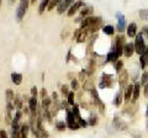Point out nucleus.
Returning a JSON list of instances; mask_svg holds the SVG:
<instances>
[{
    "mask_svg": "<svg viewBox=\"0 0 148 138\" xmlns=\"http://www.w3.org/2000/svg\"><path fill=\"white\" fill-rule=\"evenodd\" d=\"M141 85H145L148 83V72L147 70H143L142 74H141Z\"/></svg>",
    "mask_w": 148,
    "mask_h": 138,
    "instance_id": "nucleus-34",
    "label": "nucleus"
},
{
    "mask_svg": "<svg viewBox=\"0 0 148 138\" xmlns=\"http://www.w3.org/2000/svg\"><path fill=\"white\" fill-rule=\"evenodd\" d=\"M67 122H64V121H57L56 122V128H57L58 131H61V132H63V131H66L67 130Z\"/></svg>",
    "mask_w": 148,
    "mask_h": 138,
    "instance_id": "nucleus-26",
    "label": "nucleus"
},
{
    "mask_svg": "<svg viewBox=\"0 0 148 138\" xmlns=\"http://www.w3.org/2000/svg\"><path fill=\"white\" fill-rule=\"evenodd\" d=\"M133 53H136V51H135V43H132V42L125 43V46H123V56L130 58V57L133 56Z\"/></svg>",
    "mask_w": 148,
    "mask_h": 138,
    "instance_id": "nucleus-7",
    "label": "nucleus"
},
{
    "mask_svg": "<svg viewBox=\"0 0 148 138\" xmlns=\"http://www.w3.org/2000/svg\"><path fill=\"white\" fill-rule=\"evenodd\" d=\"M116 19H117V26H116V30L120 32V33H122L123 30H126V17L122 12L117 11L116 12Z\"/></svg>",
    "mask_w": 148,
    "mask_h": 138,
    "instance_id": "nucleus-3",
    "label": "nucleus"
},
{
    "mask_svg": "<svg viewBox=\"0 0 148 138\" xmlns=\"http://www.w3.org/2000/svg\"><path fill=\"white\" fill-rule=\"evenodd\" d=\"M68 9H69V5L66 3V0H63V1L57 6V12L58 14H63L64 11H67Z\"/></svg>",
    "mask_w": 148,
    "mask_h": 138,
    "instance_id": "nucleus-22",
    "label": "nucleus"
},
{
    "mask_svg": "<svg viewBox=\"0 0 148 138\" xmlns=\"http://www.w3.org/2000/svg\"><path fill=\"white\" fill-rule=\"evenodd\" d=\"M67 101H68V104L71 105V106H73V105L75 104V93H74V91H71V93L68 94Z\"/></svg>",
    "mask_w": 148,
    "mask_h": 138,
    "instance_id": "nucleus-28",
    "label": "nucleus"
},
{
    "mask_svg": "<svg viewBox=\"0 0 148 138\" xmlns=\"http://www.w3.org/2000/svg\"><path fill=\"white\" fill-rule=\"evenodd\" d=\"M86 36H88V31L85 29H82L80 33H79V36H78V38H77V42L78 43H84V41L86 40Z\"/></svg>",
    "mask_w": 148,
    "mask_h": 138,
    "instance_id": "nucleus-20",
    "label": "nucleus"
},
{
    "mask_svg": "<svg viewBox=\"0 0 148 138\" xmlns=\"http://www.w3.org/2000/svg\"><path fill=\"white\" fill-rule=\"evenodd\" d=\"M72 111H73V113H74V116L77 117V120H80V118H82V115H80V109H79V105H78V104H74V105H73Z\"/></svg>",
    "mask_w": 148,
    "mask_h": 138,
    "instance_id": "nucleus-27",
    "label": "nucleus"
},
{
    "mask_svg": "<svg viewBox=\"0 0 148 138\" xmlns=\"http://www.w3.org/2000/svg\"><path fill=\"white\" fill-rule=\"evenodd\" d=\"M71 89L73 91H77L78 89H79V80H78V79H72V81H71Z\"/></svg>",
    "mask_w": 148,
    "mask_h": 138,
    "instance_id": "nucleus-35",
    "label": "nucleus"
},
{
    "mask_svg": "<svg viewBox=\"0 0 148 138\" xmlns=\"http://www.w3.org/2000/svg\"><path fill=\"white\" fill-rule=\"evenodd\" d=\"M61 93L63 94V96H68V94L71 93V91H69V86L68 85H62L61 86Z\"/></svg>",
    "mask_w": 148,
    "mask_h": 138,
    "instance_id": "nucleus-37",
    "label": "nucleus"
},
{
    "mask_svg": "<svg viewBox=\"0 0 148 138\" xmlns=\"http://www.w3.org/2000/svg\"><path fill=\"white\" fill-rule=\"evenodd\" d=\"M86 72L85 70H82V72H79V74H78V80H80V81H83L84 83L85 80H86Z\"/></svg>",
    "mask_w": 148,
    "mask_h": 138,
    "instance_id": "nucleus-36",
    "label": "nucleus"
},
{
    "mask_svg": "<svg viewBox=\"0 0 148 138\" xmlns=\"http://www.w3.org/2000/svg\"><path fill=\"white\" fill-rule=\"evenodd\" d=\"M66 3L68 4V5H69V8H71V6L73 5V4L75 3V0H66Z\"/></svg>",
    "mask_w": 148,
    "mask_h": 138,
    "instance_id": "nucleus-44",
    "label": "nucleus"
},
{
    "mask_svg": "<svg viewBox=\"0 0 148 138\" xmlns=\"http://www.w3.org/2000/svg\"><path fill=\"white\" fill-rule=\"evenodd\" d=\"M94 89H95L94 81L86 79V80L84 81V84H83V90H85V91H91V90H94Z\"/></svg>",
    "mask_w": 148,
    "mask_h": 138,
    "instance_id": "nucleus-17",
    "label": "nucleus"
},
{
    "mask_svg": "<svg viewBox=\"0 0 148 138\" xmlns=\"http://www.w3.org/2000/svg\"><path fill=\"white\" fill-rule=\"evenodd\" d=\"M63 1V0H51V3H49V5H48V11H52L53 9L56 8V6H58L59 4H61Z\"/></svg>",
    "mask_w": 148,
    "mask_h": 138,
    "instance_id": "nucleus-30",
    "label": "nucleus"
},
{
    "mask_svg": "<svg viewBox=\"0 0 148 138\" xmlns=\"http://www.w3.org/2000/svg\"><path fill=\"white\" fill-rule=\"evenodd\" d=\"M147 131H148V120H147Z\"/></svg>",
    "mask_w": 148,
    "mask_h": 138,
    "instance_id": "nucleus-48",
    "label": "nucleus"
},
{
    "mask_svg": "<svg viewBox=\"0 0 148 138\" xmlns=\"http://www.w3.org/2000/svg\"><path fill=\"white\" fill-rule=\"evenodd\" d=\"M135 51L138 56L145 53V51L147 49V44H146V40H145V36H143L142 32H138L135 37Z\"/></svg>",
    "mask_w": 148,
    "mask_h": 138,
    "instance_id": "nucleus-1",
    "label": "nucleus"
},
{
    "mask_svg": "<svg viewBox=\"0 0 148 138\" xmlns=\"http://www.w3.org/2000/svg\"><path fill=\"white\" fill-rule=\"evenodd\" d=\"M40 96L42 99H45V98H47V90H46L45 88H42V90H41V94H40Z\"/></svg>",
    "mask_w": 148,
    "mask_h": 138,
    "instance_id": "nucleus-41",
    "label": "nucleus"
},
{
    "mask_svg": "<svg viewBox=\"0 0 148 138\" xmlns=\"http://www.w3.org/2000/svg\"><path fill=\"white\" fill-rule=\"evenodd\" d=\"M138 15H140L141 20H145V21H148V9H142L138 12Z\"/></svg>",
    "mask_w": 148,
    "mask_h": 138,
    "instance_id": "nucleus-33",
    "label": "nucleus"
},
{
    "mask_svg": "<svg viewBox=\"0 0 148 138\" xmlns=\"http://www.w3.org/2000/svg\"><path fill=\"white\" fill-rule=\"evenodd\" d=\"M30 126L29 125H21V130H20V135H21V138H29V132H30Z\"/></svg>",
    "mask_w": 148,
    "mask_h": 138,
    "instance_id": "nucleus-16",
    "label": "nucleus"
},
{
    "mask_svg": "<svg viewBox=\"0 0 148 138\" xmlns=\"http://www.w3.org/2000/svg\"><path fill=\"white\" fill-rule=\"evenodd\" d=\"M122 90L123 89H121L119 91V93L116 94V96H115V100H114V104L116 105V106L119 107V106H121V104H122V101H123V95H122Z\"/></svg>",
    "mask_w": 148,
    "mask_h": 138,
    "instance_id": "nucleus-18",
    "label": "nucleus"
},
{
    "mask_svg": "<svg viewBox=\"0 0 148 138\" xmlns=\"http://www.w3.org/2000/svg\"><path fill=\"white\" fill-rule=\"evenodd\" d=\"M51 104H52V98H45V99H42V107H43V110H47L51 106Z\"/></svg>",
    "mask_w": 148,
    "mask_h": 138,
    "instance_id": "nucleus-32",
    "label": "nucleus"
},
{
    "mask_svg": "<svg viewBox=\"0 0 148 138\" xmlns=\"http://www.w3.org/2000/svg\"><path fill=\"white\" fill-rule=\"evenodd\" d=\"M141 32L143 33V36H145V38H146V40H148V25H147V26H143Z\"/></svg>",
    "mask_w": 148,
    "mask_h": 138,
    "instance_id": "nucleus-39",
    "label": "nucleus"
},
{
    "mask_svg": "<svg viewBox=\"0 0 148 138\" xmlns=\"http://www.w3.org/2000/svg\"><path fill=\"white\" fill-rule=\"evenodd\" d=\"M57 98H58V94H57V93H56V91H54V93L52 94V100L57 101Z\"/></svg>",
    "mask_w": 148,
    "mask_h": 138,
    "instance_id": "nucleus-45",
    "label": "nucleus"
},
{
    "mask_svg": "<svg viewBox=\"0 0 148 138\" xmlns=\"http://www.w3.org/2000/svg\"><path fill=\"white\" fill-rule=\"evenodd\" d=\"M101 30H103L104 35H106V36H112V35H115V31H116L112 25H105Z\"/></svg>",
    "mask_w": 148,
    "mask_h": 138,
    "instance_id": "nucleus-15",
    "label": "nucleus"
},
{
    "mask_svg": "<svg viewBox=\"0 0 148 138\" xmlns=\"http://www.w3.org/2000/svg\"><path fill=\"white\" fill-rule=\"evenodd\" d=\"M29 107L31 110V112H36L37 110V99L34 98V96H31L29 99Z\"/></svg>",
    "mask_w": 148,
    "mask_h": 138,
    "instance_id": "nucleus-19",
    "label": "nucleus"
},
{
    "mask_svg": "<svg viewBox=\"0 0 148 138\" xmlns=\"http://www.w3.org/2000/svg\"><path fill=\"white\" fill-rule=\"evenodd\" d=\"M84 6V1H82V0H78V1H75L73 4V5L68 9V11H67V15L71 17V16H73L74 14H75L78 10H80V9Z\"/></svg>",
    "mask_w": 148,
    "mask_h": 138,
    "instance_id": "nucleus-6",
    "label": "nucleus"
},
{
    "mask_svg": "<svg viewBox=\"0 0 148 138\" xmlns=\"http://www.w3.org/2000/svg\"><path fill=\"white\" fill-rule=\"evenodd\" d=\"M112 126H114V128H116L117 131H127V128H128L127 123L117 116L112 118Z\"/></svg>",
    "mask_w": 148,
    "mask_h": 138,
    "instance_id": "nucleus-4",
    "label": "nucleus"
},
{
    "mask_svg": "<svg viewBox=\"0 0 148 138\" xmlns=\"http://www.w3.org/2000/svg\"><path fill=\"white\" fill-rule=\"evenodd\" d=\"M0 5H1V0H0Z\"/></svg>",
    "mask_w": 148,
    "mask_h": 138,
    "instance_id": "nucleus-50",
    "label": "nucleus"
},
{
    "mask_svg": "<svg viewBox=\"0 0 148 138\" xmlns=\"http://www.w3.org/2000/svg\"><path fill=\"white\" fill-rule=\"evenodd\" d=\"M140 66H141V69H145L148 66V46H147V49L145 51V53L140 56Z\"/></svg>",
    "mask_w": 148,
    "mask_h": 138,
    "instance_id": "nucleus-12",
    "label": "nucleus"
},
{
    "mask_svg": "<svg viewBox=\"0 0 148 138\" xmlns=\"http://www.w3.org/2000/svg\"><path fill=\"white\" fill-rule=\"evenodd\" d=\"M51 0H41V4H40V8H38V12L40 14H43L45 9H47L49 5Z\"/></svg>",
    "mask_w": 148,
    "mask_h": 138,
    "instance_id": "nucleus-24",
    "label": "nucleus"
},
{
    "mask_svg": "<svg viewBox=\"0 0 148 138\" xmlns=\"http://www.w3.org/2000/svg\"><path fill=\"white\" fill-rule=\"evenodd\" d=\"M146 116H147V118H148V106H147V112H146Z\"/></svg>",
    "mask_w": 148,
    "mask_h": 138,
    "instance_id": "nucleus-47",
    "label": "nucleus"
},
{
    "mask_svg": "<svg viewBox=\"0 0 148 138\" xmlns=\"http://www.w3.org/2000/svg\"><path fill=\"white\" fill-rule=\"evenodd\" d=\"M143 94H145L146 98H148V83L143 85Z\"/></svg>",
    "mask_w": 148,
    "mask_h": 138,
    "instance_id": "nucleus-42",
    "label": "nucleus"
},
{
    "mask_svg": "<svg viewBox=\"0 0 148 138\" xmlns=\"http://www.w3.org/2000/svg\"><path fill=\"white\" fill-rule=\"evenodd\" d=\"M128 79H130V75H128V72L126 69H123V70L119 74V85L120 88L123 89L127 86V83H128Z\"/></svg>",
    "mask_w": 148,
    "mask_h": 138,
    "instance_id": "nucleus-5",
    "label": "nucleus"
},
{
    "mask_svg": "<svg viewBox=\"0 0 148 138\" xmlns=\"http://www.w3.org/2000/svg\"><path fill=\"white\" fill-rule=\"evenodd\" d=\"M37 95H38V91H37V86L34 85L31 88V96H34V98H37Z\"/></svg>",
    "mask_w": 148,
    "mask_h": 138,
    "instance_id": "nucleus-38",
    "label": "nucleus"
},
{
    "mask_svg": "<svg viewBox=\"0 0 148 138\" xmlns=\"http://www.w3.org/2000/svg\"><path fill=\"white\" fill-rule=\"evenodd\" d=\"M88 125H89V126L98 125V116H96V115H91V116L88 118Z\"/></svg>",
    "mask_w": 148,
    "mask_h": 138,
    "instance_id": "nucleus-31",
    "label": "nucleus"
},
{
    "mask_svg": "<svg viewBox=\"0 0 148 138\" xmlns=\"http://www.w3.org/2000/svg\"><path fill=\"white\" fill-rule=\"evenodd\" d=\"M119 61V56L116 54V52H115V46L112 44V48H111L109 51V53L106 54V63H112L115 64Z\"/></svg>",
    "mask_w": 148,
    "mask_h": 138,
    "instance_id": "nucleus-8",
    "label": "nucleus"
},
{
    "mask_svg": "<svg viewBox=\"0 0 148 138\" xmlns=\"http://www.w3.org/2000/svg\"><path fill=\"white\" fill-rule=\"evenodd\" d=\"M11 81L14 83L15 85H20L22 83V75L20 73H11Z\"/></svg>",
    "mask_w": 148,
    "mask_h": 138,
    "instance_id": "nucleus-14",
    "label": "nucleus"
},
{
    "mask_svg": "<svg viewBox=\"0 0 148 138\" xmlns=\"http://www.w3.org/2000/svg\"><path fill=\"white\" fill-rule=\"evenodd\" d=\"M90 94H91V98H92V101H94V104L96 105V106H100L101 104H104L103 101H101V99H100V96H99V94H98V90L96 89H94V90H91L90 91Z\"/></svg>",
    "mask_w": 148,
    "mask_h": 138,
    "instance_id": "nucleus-13",
    "label": "nucleus"
},
{
    "mask_svg": "<svg viewBox=\"0 0 148 138\" xmlns=\"http://www.w3.org/2000/svg\"><path fill=\"white\" fill-rule=\"evenodd\" d=\"M22 101H24V99H21V98H18V96H16L15 100H14V107H15V110H21V109H24Z\"/></svg>",
    "mask_w": 148,
    "mask_h": 138,
    "instance_id": "nucleus-23",
    "label": "nucleus"
},
{
    "mask_svg": "<svg viewBox=\"0 0 148 138\" xmlns=\"http://www.w3.org/2000/svg\"><path fill=\"white\" fill-rule=\"evenodd\" d=\"M91 14H92V8H84L80 10V16H83V17H88V16H90Z\"/></svg>",
    "mask_w": 148,
    "mask_h": 138,
    "instance_id": "nucleus-29",
    "label": "nucleus"
},
{
    "mask_svg": "<svg viewBox=\"0 0 148 138\" xmlns=\"http://www.w3.org/2000/svg\"><path fill=\"white\" fill-rule=\"evenodd\" d=\"M140 95H141V83L136 81L133 84V95H132V101L135 102L140 99Z\"/></svg>",
    "mask_w": 148,
    "mask_h": 138,
    "instance_id": "nucleus-11",
    "label": "nucleus"
},
{
    "mask_svg": "<svg viewBox=\"0 0 148 138\" xmlns=\"http://www.w3.org/2000/svg\"><path fill=\"white\" fill-rule=\"evenodd\" d=\"M132 95H133V84H130L125 88V93H123V100L128 102L130 100H132Z\"/></svg>",
    "mask_w": 148,
    "mask_h": 138,
    "instance_id": "nucleus-10",
    "label": "nucleus"
},
{
    "mask_svg": "<svg viewBox=\"0 0 148 138\" xmlns=\"http://www.w3.org/2000/svg\"><path fill=\"white\" fill-rule=\"evenodd\" d=\"M131 135L133 136V137H136V138H142V135L140 132H137V131H133V132H131Z\"/></svg>",
    "mask_w": 148,
    "mask_h": 138,
    "instance_id": "nucleus-43",
    "label": "nucleus"
},
{
    "mask_svg": "<svg viewBox=\"0 0 148 138\" xmlns=\"http://www.w3.org/2000/svg\"><path fill=\"white\" fill-rule=\"evenodd\" d=\"M114 46H115V52L119 56V58L123 56V46H125V36L123 35H120L116 37L114 42Z\"/></svg>",
    "mask_w": 148,
    "mask_h": 138,
    "instance_id": "nucleus-2",
    "label": "nucleus"
},
{
    "mask_svg": "<svg viewBox=\"0 0 148 138\" xmlns=\"http://www.w3.org/2000/svg\"><path fill=\"white\" fill-rule=\"evenodd\" d=\"M0 138H10L5 130H0Z\"/></svg>",
    "mask_w": 148,
    "mask_h": 138,
    "instance_id": "nucleus-40",
    "label": "nucleus"
},
{
    "mask_svg": "<svg viewBox=\"0 0 148 138\" xmlns=\"http://www.w3.org/2000/svg\"><path fill=\"white\" fill-rule=\"evenodd\" d=\"M126 32H127V36L130 38H135L136 35L138 33L137 31V24L136 22H131L127 27H126Z\"/></svg>",
    "mask_w": 148,
    "mask_h": 138,
    "instance_id": "nucleus-9",
    "label": "nucleus"
},
{
    "mask_svg": "<svg viewBox=\"0 0 148 138\" xmlns=\"http://www.w3.org/2000/svg\"><path fill=\"white\" fill-rule=\"evenodd\" d=\"M14 1H15V0H10V3H14Z\"/></svg>",
    "mask_w": 148,
    "mask_h": 138,
    "instance_id": "nucleus-49",
    "label": "nucleus"
},
{
    "mask_svg": "<svg viewBox=\"0 0 148 138\" xmlns=\"http://www.w3.org/2000/svg\"><path fill=\"white\" fill-rule=\"evenodd\" d=\"M115 66V72L117 73V74H120L122 70H123V61L122 59H119V61L114 64Z\"/></svg>",
    "mask_w": 148,
    "mask_h": 138,
    "instance_id": "nucleus-25",
    "label": "nucleus"
},
{
    "mask_svg": "<svg viewBox=\"0 0 148 138\" xmlns=\"http://www.w3.org/2000/svg\"><path fill=\"white\" fill-rule=\"evenodd\" d=\"M5 99H6V102H12L15 100V94H14L12 89H6L5 91Z\"/></svg>",
    "mask_w": 148,
    "mask_h": 138,
    "instance_id": "nucleus-21",
    "label": "nucleus"
},
{
    "mask_svg": "<svg viewBox=\"0 0 148 138\" xmlns=\"http://www.w3.org/2000/svg\"><path fill=\"white\" fill-rule=\"evenodd\" d=\"M30 3H31V4H35V3H36V0H30Z\"/></svg>",
    "mask_w": 148,
    "mask_h": 138,
    "instance_id": "nucleus-46",
    "label": "nucleus"
}]
</instances>
